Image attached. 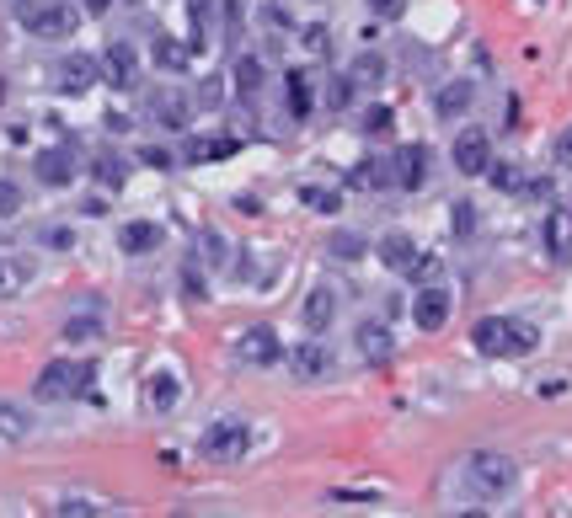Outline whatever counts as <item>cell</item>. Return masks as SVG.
<instances>
[{
  "instance_id": "cell-11",
  "label": "cell",
  "mask_w": 572,
  "mask_h": 518,
  "mask_svg": "<svg viewBox=\"0 0 572 518\" xmlns=\"http://www.w3.org/2000/svg\"><path fill=\"white\" fill-rule=\"evenodd\" d=\"M241 145L230 134H188V145H182V161L188 166H209V161H230Z\"/></svg>"
},
{
  "instance_id": "cell-1",
  "label": "cell",
  "mask_w": 572,
  "mask_h": 518,
  "mask_svg": "<svg viewBox=\"0 0 572 518\" xmlns=\"http://www.w3.org/2000/svg\"><path fill=\"white\" fill-rule=\"evenodd\" d=\"M471 348L482 358H524L540 348V332L535 321H519V316H482L471 326Z\"/></svg>"
},
{
  "instance_id": "cell-3",
  "label": "cell",
  "mask_w": 572,
  "mask_h": 518,
  "mask_svg": "<svg viewBox=\"0 0 572 518\" xmlns=\"http://www.w3.org/2000/svg\"><path fill=\"white\" fill-rule=\"evenodd\" d=\"M91 380H97V369H91V364L54 358V364H43V374L33 380V396L38 401H86L91 396Z\"/></svg>"
},
{
  "instance_id": "cell-34",
  "label": "cell",
  "mask_w": 572,
  "mask_h": 518,
  "mask_svg": "<svg viewBox=\"0 0 572 518\" xmlns=\"http://www.w3.org/2000/svg\"><path fill=\"white\" fill-rule=\"evenodd\" d=\"M407 278H417V284H439V278H444V262H439V257H428V251H423V257H417V268H412Z\"/></svg>"
},
{
  "instance_id": "cell-7",
  "label": "cell",
  "mask_w": 572,
  "mask_h": 518,
  "mask_svg": "<svg viewBox=\"0 0 572 518\" xmlns=\"http://www.w3.org/2000/svg\"><path fill=\"white\" fill-rule=\"evenodd\" d=\"M450 161H455V171H460V177H482V171H487V161H492V139H487L482 129H460V134H455Z\"/></svg>"
},
{
  "instance_id": "cell-18",
  "label": "cell",
  "mask_w": 572,
  "mask_h": 518,
  "mask_svg": "<svg viewBox=\"0 0 572 518\" xmlns=\"http://www.w3.org/2000/svg\"><path fill=\"white\" fill-rule=\"evenodd\" d=\"M33 166H38V182H49V187H70L75 182V155L70 150H43Z\"/></svg>"
},
{
  "instance_id": "cell-27",
  "label": "cell",
  "mask_w": 572,
  "mask_h": 518,
  "mask_svg": "<svg viewBox=\"0 0 572 518\" xmlns=\"http://www.w3.org/2000/svg\"><path fill=\"white\" fill-rule=\"evenodd\" d=\"M27 433H33V422H27V412H22V406H0V438L22 444Z\"/></svg>"
},
{
  "instance_id": "cell-21",
  "label": "cell",
  "mask_w": 572,
  "mask_h": 518,
  "mask_svg": "<svg viewBox=\"0 0 572 518\" xmlns=\"http://www.w3.org/2000/svg\"><path fill=\"white\" fill-rule=\"evenodd\" d=\"M145 401L156 406V412H172V406L182 401V380L172 369H161V374H150V385H145Z\"/></svg>"
},
{
  "instance_id": "cell-44",
  "label": "cell",
  "mask_w": 572,
  "mask_h": 518,
  "mask_svg": "<svg viewBox=\"0 0 572 518\" xmlns=\"http://www.w3.org/2000/svg\"><path fill=\"white\" fill-rule=\"evenodd\" d=\"M22 209V193L11 182H0V214H17Z\"/></svg>"
},
{
  "instance_id": "cell-31",
  "label": "cell",
  "mask_w": 572,
  "mask_h": 518,
  "mask_svg": "<svg viewBox=\"0 0 572 518\" xmlns=\"http://www.w3.org/2000/svg\"><path fill=\"white\" fill-rule=\"evenodd\" d=\"M102 337V321L97 316H70L65 321V342H97Z\"/></svg>"
},
{
  "instance_id": "cell-8",
  "label": "cell",
  "mask_w": 572,
  "mask_h": 518,
  "mask_svg": "<svg viewBox=\"0 0 572 518\" xmlns=\"http://www.w3.org/2000/svg\"><path fill=\"white\" fill-rule=\"evenodd\" d=\"M450 310H455V300L444 294V284H423V294L412 300V321L423 326V332H444V326H450Z\"/></svg>"
},
{
  "instance_id": "cell-26",
  "label": "cell",
  "mask_w": 572,
  "mask_h": 518,
  "mask_svg": "<svg viewBox=\"0 0 572 518\" xmlns=\"http://www.w3.org/2000/svg\"><path fill=\"white\" fill-rule=\"evenodd\" d=\"M348 75H353V86H380L385 81V59L380 54H359Z\"/></svg>"
},
{
  "instance_id": "cell-38",
  "label": "cell",
  "mask_w": 572,
  "mask_h": 518,
  "mask_svg": "<svg viewBox=\"0 0 572 518\" xmlns=\"http://www.w3.org/2000/svg\"><path fill=\"white\" fill-rule=\"evenodd\" d=\"M391 123H396L391 107H369V113H364V134H385Z\"/></svg>"
},
{
  "instance_id": "cell-39",
  "label": "cell",
  "mask_w": 572,
  "mask_h": 518,
  "mask_svg": "<svg viewBox=\"0 0 572 518\" xmlns=\"http://www.w3.org/2000/svg\"><path fill=\"white\" fill-rule=\"evenodd\" d=\"M327 102H332V107H348V102H353V75H337V81L327 86Z\"/></svg>"
},
{
  "instance_id": "cell-28",
  "label": "cell",
  "mask_w": 572,
  "mask_h": 518,
  "mask_svg": "<svg viewBox=\"0 0 572 518\" xmlns=\"http://www.w3.org/2000/svg\"><path fill=\"white\" fill-rule=\"evenodd\" d=\"M27 278H33V268L27 262H11V257H0V294H17Z\"/></svg>"
},
{
  "instance_id": "cell-5",
  "label": "cell",
  "mask_w": 572,
  "mask_h": 518,
  "mask_svg": "<svg viewBox=\"0 0 572 518\" xmlns=\"http://www.w3.org/2000/svg\"><path fill=\"white\" fill-rule=\"evenodd\" d=\"M246 444H252V433H246V422H214V428L204 433V454L214 465H236L241 454H246Z\"/></svg>"
},
{
  "instance_id": "cell-49",
  "label": "cell",
  "mask_w": 572,
  "mask_h": 518,
  "mask_svg": "<svg viewBox=\"0 0 572 518\" xmlns=\"http://www.w3.org/2000/svg\"><path fill=\"white\" fill-rule=\"evenodd\" d=\"M107 6H113V0H86V11H107Z\"/></svg>"
},
{
  "instance_id": "cell-32",
  "label": "cell",
  "mask_w": 572,
  "mask_h": 518,
  "mask_svg": "<svg viewBox=\"0 0 572 518\" xmlns=\"http://www.w3.org/2000/svg\"><path fill=\"white\" fill-rule=\"evenodd\" d=\"M300 203H305V209H316V214H332L337 193H332V187H300Z\"/></svg>"
},
{
  "instance_id": "cell-23",
  "label": "cell",
  "mask_w": 572,
  "mask_h": 518,
  "mask_svg": "<svg viewBox=\"0 0 572 518\" xmlns=\"http://www.w3.org/2000/svg\"><path fill=\"white\" fill-rule=\"evenodd\" d=\"M150 54H156V65L161 70H172V75H182V70H188V49H182V43L177 38H156V43H150Z\"/></svg>"
},
{
  "instance_id": "cell-40",
  "label": "cell",
  "mask_w": 572,
  "mask_h": 518,
  "mask_svg": "<svg viewBox=\"0 0 572 518\" xmlns=\"http://www.w3.org/2000/svg\"><path fill=\"white\" fill-rule=\"evenodd\" d=\"M455 230L460 235H476V203H466V198L455 203Z\"/></svg>"
},
{
  "instance_id": "cell-12",
  "label": "cell",
  "mask_w": 572,
  "mask_h": 518,
  "mask_svg": "<svg viewBox=\"0 0 572 518\" xmlns=\"http://www.w3.org/2000/svg\"><path fill=\"white\" fill-rule=\"evenodd\" d=\"M332 316H337V289L332 284H316L311 294H305V305H300V321H305V332H327L332 326Z\"/></svg>"
},
{
  "instance_id": "cell-30",
  "label": "cell",
  "mask_w": 572,
  "mask_h": 518,
  "mask_svg": "<svg viewBox=\"0 0 572 518\" xmlns=\"http://www.w3.org/2000/svg\"><path fill=\"white\" fill-rule=\"evenodd\" d=\"M236 91H241L246 102L262 91V65H257V59H241V65H236Z\"/></svg>"
},
{
  "instance_id": "cell-22",
  "label": "cell",
  "mask_w": 572,
  "mask_h": 518,
  "mask_svg": "<svg viewBox=\"0 0 572 518\" xmlns=\"http://www.w3.org/2000/svg\"><path fill=\"white\" fill-rule=\"evenodd\" d=\"M284 91H289V113H295V118H311V107H316V91H311V75H300V70H289V75H284Z\"/></svg>"
},
{
  "instance_id": "cell-24",
  "label": "cell",
  "mask_w": 572,
  "mask_h": 518,
  "mask_svg": "<svg viewBox=\"0 0 572 518\" xmlns=\"http://www.w3.org/2000/svg\"><path fill=\"white\" fill-rule=\"evenodd\" d=\"M343 182L348 187H391V166H385V161H359Z\"/></svg>"
},
{
  "instance_id": "cell-35",
  "label": "cell",
  "mask_w": 572,
  "mask_h": 518,
  "mask_svg": "<svg viewBox=\"0 0 572 518\" xmlns=\"http://www.w3.org/2000/svg\"><path fill=\"white\" fill-rule=\"evenodd\" d=\"M54 513H59V518H91V513H102V508H97L91 497H65Z\"/></svg>"
},
{
  "instance_id": "cell-4",
  "label": "cell",
  "mask_w": 572,
  "mask_h": 518,
  "mask_svg": "<svg viewBox=\"0 0 572 518\" xmlns=\"http://www.w3.org/2000/svg\"><path fill=\"white\" fill-rule=\"evenodd\" d=\"M22 27L33 38H70L81 27V11L70 0H22Z\"/></svg>"
},
{
  "instance_id": "cell-19",
  "label": "cell",
  "mask_w": 572,
  "mask_h": 518,
  "mask_svg": "<svg viewBox=\"0 0 572 518\" xmlns=\"http://www.w3.org/2000/svg\"><path fill=\"white\" fill-rule=\"evenodd\" d=\"M396 353V337L385 332L380 321H369V326H359V358L364 364H385V358Z\"/></svg>"
},
{
  "instance_id": "cell-48",
  "label": "cell",
  "mask_w": 572,
  "mask_h": 518,
  "mask_svg": "<svg viewBox=\"0 0 572 518\" xmlns=\"http://www.w3.org/2000/svg\"><path fill=\"white\" fill-rule=\"evenodd\" d=\"M145 166H161L166 171V166H172V155H166V150H145Z\"/></svg>"
},
{
  "instance_id": "cell-9",
  "label": "cell",
  "mask_w": 572,
  "mask_h": 518,
  "mask_svg": "<svg viewBox=\"0 0 572 518\" xmlns=\"http://www.w3.org/2000/svg\"><path fill=\"white\" fill-rule=\"evenodd\" d=\"M385 166H391V182H396V187H407V193L428 182V150H423V145H401Z\"/></svg>"
},
{
  "instance_id": "cell-17",
  "label": "cell",
  "mask_w": 572,
  "mask_h": 518,
  "mask_svg": "<svg viewBox=\"0 0 572 518\" xmlns=\"http://www.w3.org/2000/svg\"><path fill=\"white\" fill-rule=\"evenodd\" d=\"M546 251H551V262L572 257V209H551L546 214Z\"/></svg>"
},
{
  "instance_id": "cell-42",
  "label": "cell",
  "mask_w": 572,
  "mask_h": 518,
  "mask_svg": "<svg viewBox=\"0 0 572 518\" xmlns=\"http://www.w3.org/2000/svg\"><path fill=\"white\" fill-rule=\"evenodd\" d=\"M369 11H375V17H385V22H396L401 11H407V0H369Z\"/></svg>"
},
{
  "instance_id": "cell-2",
  "label": "cell",
  "mask_w": 572,
  "mask_h": 518,
  "mask_svg": "<svg viewBox=\"0 0 572 518\" xmlns=\"http://www.w3.org/2000/svg\"><path fill=\"white\" fill-rule=\"evenodd\" d=\"M514 481H519V465L508 460V454H498V449H476L466 460V486H471V497H482V502L508 497Z\"/></svg>"
},
{
  "instance_id": "cell-36",
  "label": "cell",
  "mask_w": 572,
  "mask_h": 518,
  "mask_svg": "<svg viewBox=\"0 0 572 518\" xmlns=\"http://www.w3.org/2000/svg\"><path fill=\"white\" fill-rule=\"evenodd\" d=\"M156 113L166 118V129H182V123H188V107H182L177 97H161V102H156Z\"/></svg>"
},
{
  "instance_id": "cell-33",
  "label": "cell",
  "mask_w": 572,
  "mask_h": 518,
  "mask_svg": "<svg viewBox=\"0 0 572 518\" xmlns=\"http://www.w3.org/2000/svg\"><path fill=\"white\" fill-rule=\"evenodd\" d=\"M97 177H102L107 187H123V177H129V166H123V155H102V161H97Z\"/></svg>"
},
{
  "instance_id": "cell-43",
  "label": "cell",
  "mask_w": 572,
  "mask_h": 518,
  "mask_svg": "<svg viewBox=\"0 0 572 518\" xmlns=\"http://www.w3.org/2000/svg\"><path fill=\"white\" fill-rule=\"evenodd\" d=\"M225 97V86H220V75H209V81L204 86H198V102H204V107H214V102H220Z\"/></svg>"
},
{
  "instance_id": "cell-13",
  "label": "cell",
  "mask_w": 572,
  "mask_h": 518,
  "mask_svg": "<svg viewBox=\"0 0 572 518\" xmlns=\"http://www.w3.org/2000/svg\"><path fill=\"white\" fill-rule=\"evenodd\" d=\"M380 262H385V268H391V273H412L417 268V257H423V251H417V241H412V235L407 230H391V235H380Z\"/></svg>"
},
{
  "instance_id": "cell-20",
  "label": "cell",
  "mask_w": 572,
  "mask_h": 518,
  "mask_svg": "<svg viewBox=\"0 0 572 518\" xmlns=\"http://www.w3.org/2000/svg\"><path fill=\"white\" fill-rule=\"evenodd\" d=\"M471 97H476L471 81H450V86L434 91V113H439V118H460V113L471 107Z\"/></svg>"
},
{
  "instance_id": "cell-25",
  "label": "cell",
  "mask_w": 572,
  "mask_h": 518,
  "mask_svg": "<svg viewBox=\"0 0 572 518\" xmlns=\"http://www.w3.org/2000/svg\"><path fill=\"white\" fill-rule=\"evenodd\" d=\"M327 246H332V257H337V262H359V257H364V251H369L359 230H337V235H332V241H327Z\"/></svg>"
},
{
  "instance_id": "cell-16",
  "label": "cell",
  "mask_w": 572,
  "mask_h": 518,
  "mask_svg": "<svg viewBox=\"0 0 572 518\" xmlns=\"http://www.w3.org/2000/svg\"><path fill=\"white\" fill-rule=\"evenodd\" d=\"M102 70H107V81L113 86H134L139 81V59H134V49L129 43H107V54H102Z\"/></svg>"
},
{
  "instance_id": "cell-46",
  "label": "cell",
  "mask_w": 572,
  "mask_h": 518,
  "mask_svg": "<svg viewBox=\"0 0 572 518\" xmlns=\"http://www.w3.org/2000/svg\"><path fill=\"white\" fill-rule=\"evenodd\" d=\"M305 49H316V54H327V27H311V33H305Z\"/></svg>"
},
{
  "instance_id": "cell-47",
  "label": "cell",
  "mask_w": 572,
  "mask_h": 518,
  "mask_svg": "<svg viewBox=\"0 0 572 518\" xmlns=\"http://www.w3.org/2000/svg\"><path fill=\"white\" fill-rule=\"evenodd\" d=\"M204 246H209V251H204V257L214 262V268H220V262H225V246H220V235H204Z\"/></svg>"
},
{
  "instance_id": "cell-14",
  "label": "cell",
  "mask_w": 572,
  "mask_h": 518,
  "mask_svg": "<svg viewBox=\"0 0 572 518\" xmlns=\"http://www.w3.org/2000/svg\"><path fill=\"white\" fill-rule=\"evenodd\" d=\"M102 75V65L91 54H65L59 59V86L65 91H75V97H81V91H91V81H97Z\"/></svg>"
},
{
  "instance_id": "cell-10",
  "label": "cell",
  "mask_w": 572,
  "mask_h": 518,
  "mask_svg": "<svg viewBox=\"0 0 572 518\" xmlns=\"http://www.w3.org/2000/svg\"><path fill=\"white\" fill-rule=\"evenodd\" d=\"M289 364H295V374H300V380H327V374H332V348H327V342H321V337L311 332V337H305L295 353H289Z\"/></svg>"
},
{
  "instance_id": "cell-15",
  "label": "cell",
  "mask_w": 572,
  "mask_h": 518,
  "mask_svg": "<svg viewBox=\"0 0 572 518\" xmlns=\"http://www.w3.org/2000/svg\"><path fill=\"white\" fill-rule=\"evenodd\" d=\"M118 246L129 251V257H150V251L161 246V225L156 219H129V225L118 230Z\"/></svg>"
},
{
  "instance_id": "cell-29",
  "label": "cell",
  "mask_w": 572,
  "mask_h": 518,
  "mask_svg": "<svg viewBox=\"0 0 572 518\" xmlns=\"http://www.w3.org/2000/svg\"><path fill=\"white\" fill-rule=\"evenodd\" d=\"M487 177L498 182L503 193H519V187H524V171H519L514 161H487Z\"/></svg>"
},
{
  "instance_id": "cell-41",
  "label": "cell",
  "mask_w": 572,
  "mask_h": 518,
  "mask_svg": "<svg viewBox=\"0 0 572 518\" xmlns=\"http://www.w3.org/2000/svg\"><path fill=\"white\" fill-rule=\"evenodd\" d=\"M38 241H43V246H59V251H70V230H65V225H43V230H38Z\"/></svg>"
},
{
  "instance_id": "cell-37",
  "label": "cell",
  "mask_w": 572,
  "mask_h": 518,
  "mask_svg": "<svg viewBox=\"0 0 572 518\" xmlns=\"http://www.w3.org/2000/svg\"><path fill=\"white\" fill-rule=\"evenodd\" d=\"M182 294H188V300H209V294H204V273H198V262H188V268H182Z\"/></svg>"
},
{
  "instance_id": "cell-45",
  "label": "cell",
  "mask_w": 572,
  "mask_h": 518,
  "mask_svg": "<svg viewBox=\"0 0 572 518\" xmlns=\"http://www.w3.org/2000/svg\"><path fill=\"white\" fill-rule=\"evenodd\" d=\"M556 166H567V171H572V123L562 129V139H556Z\"/></svg>"
},
{
  "instance_id": "cell-6",
  "label": "cell",
  "mask_w": 572,
  "mask_h": 518,
  "mask_svg": "<svg viewBox=\"0 0 572 518\" xmlns=\"http://www.w3.org/2000/svg\"><path fill=\"white\" fill-rule=\"evenodd\" d=\"M236 358H241V364H252V369H273L278 358H284V342H278L273 326H252V332L236 337Z\"/></svg>"
}]
</instances>
